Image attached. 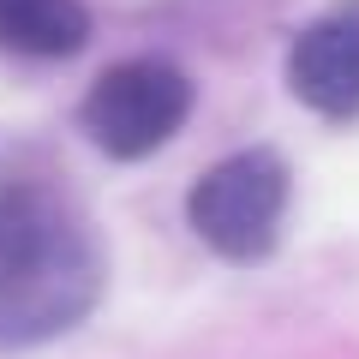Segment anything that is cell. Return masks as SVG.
I'll return each mask as SVG.
<instances>
[{
  "instance_id": "obj_1",
  "label": "cell",
  "mask_w": 359,
  "mask_h": 359,
  "mask_svg": "<svg viewBox=\"0 0 359 359\" xmlns=\"http://www.w3.org/2000/svg\"><path fill=\"white\" fill-rule=\"evenodd\" d=\"M102 294L90 228L42 186L0 192V347L72 330Z\"/></svg>"
},
{
  "instance_id": "obj_2",
  "label": "cell",
  "mask_w": 359,
  "mask_h": 359,
  "mask_svg": "<svg viewBox=\"0 0 359 359\" xmlns=\"http://www.w3.org/2000/svg\"><path fill=\"white\" fill-rule=\"evenodd\" d=\"M192 233L222 252L228 264H252L276 245L287 216V168L269 150H240L228 162H216L186 198Z\"/></svg>"
},
{
  "instance_id": "obj_3",
  "label": "cell",
  "mask_w": 359,
  "mask_h": 359,
  "mask_svg": "<svg viewBox=\"0 0 359 359\" xmlns=\"http://www.w3.org/2000/svg\"><path fill=\"white\" fill-rule=\"evenodd\" d=\"M192 114V78L168 60H120L84 96V132L120 162L162 150Z\"/></svg>"
},
{
  "instance_id": "obj_4",
  "label": "cell",
  "mask_w": 359,
  "mask_h": 359,
  "mask_svg": "<svg viewBox=\"0 0 359 359\" xmlns=\"http://www.w3.org/2000/svg\"><path fill=\"white\" fill-rule=\"evenodd\" d=\"M287 84L306 108L330 120L359 114V0H341L299 30L287 54Z\"/></svg>"
},
{
  "instance_id": "obj_5",
  "label": "cell",
  "mask_w": 359,
  "mask_h": 359,
  "mask_svg": "<svg viewBox=\"0 0 359 359\" xmlns=\"http://www.w3.org/2000/svg\"><path fill=\"white\" fill-rule=\"evenodd\" d=\"M90 36V13L78 0H0V48L18 54H78Z\"/></svg>"
}]
</instances>
